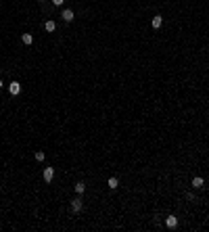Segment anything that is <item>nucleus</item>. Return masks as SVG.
<instances>
[{
    "label": "nucleus",
    "instance_id": "f257e3e1",
    "mask_svg": "<svg viewBox=\"0 0 209 232\" xmlns=\"http://www.w3.org/2000/svg\"><path fill=\"white\" fill-rule=\"evenodd\" d=\"M82 207H84V203H82V199H80V197H75L73 201H71V211H73V213H80Z\"/></svg>",
    "mask_w": 209,
    "mask_h": 232
},
{
    "label": "nucleus",
    "instance_id": "f03ea898",
    "mask_svg": "<svg viewBox=\"0 0 209 232\" xmlns=\"http://www.w3.org/2000/svg\"><path fill=\"white\" fill-rule=\"evenodd\" d=\"M8 92H11L13 96H17V94L21 92V84L19 82H11V84H8Z\"/></svg>",
    "mask_w": 209,
    "mask_h": 232
},
{
    "label": "nucleus",
    "instance_id": "7ed1b4c3",
    "mask_svg": "<svg viewBox=\"0 0 209 232\" xmlns=\"http://www.w3.org/2000/svg\"><path fill=\"white\" fill-rule=\"evenodd\" d=\"M61 17H63V21H65V23H71V21H73V17H75V15H73V11H71V8H65Z\"/></svg>",
    "mask_w": 209,
    "mask_h": 232
},
{
    "label": "nucleus",
    "instance_id": "20e7f679",
    "mask_svg": "<svg viewBox=\"0 0 209 232\" xmlns=\"http://www.w3.org/2000/svg\"><path fill=\"white\" fill-rule=\"evenodd\" d=\"M165 226L174 230L176 226H178V218H176V215H167V218H165Z\"/></svg>",
    "mask_w": 209,
    "mask_h": 232
},
{
    "label": "nucleus",
    "instance_id": "39448f33",
    "mask_svg": "<svg viewBox=\"0 0 209 232\" xmlns=\"http://www.w3.org/2000/svg\"><path fill=\"white\" fill-rule=\"evenodd\" d=\"M55 178V167H46L44 169V182H52Z\"/></svg>",
    "mask_w": 209,
    "mask_h": 232
},
{
    "label": "nucleus",
    "instance_id": "423d86ee",
    "mask_svg": "<svg viewBox=\"0 0 209 232\" xmlns=\"http://www.w3.org/2000/svg\"><path fill=\"white\" fill-rule=\"evenodd\" d=\"M151 25H153V29H159L161 25H163V17H161V15H155L153 21H151Z\"/></svg>",
    "mask_w": 209,
    "mask_h": 232
},
{
    "label": "nucleus",
    "instance_id": "0eeeda50",
    "mask_svg": "<svg viewBox=\"0 0 209 232\" xmlns=\"http://www.w3.org/2000/svg\"><path fill=\"white\" fill-rule=\"evenodd\" d=\"M203 186H205V180H203L201 176L192 178V188H203Z\"/></svg>",
    "mask_w": 209,
    "mask_h": 232
},
{
    "label": "nucleus",
    "instance_id": "6e6552de",
    "mask_svg": "<svg viewBox=\"0 0 209 232\" xmlns=\"http://www.w3.org/2000/svg\"><path fill=\"white\" fill-rule=\"evenodd\" d=\"M107 186H109L111 190H115V188L119 186V180H117L115 176H113V178H109V180H107Z\"/></svg>",
    "mask_w": 209,
    "mask_h": 232
},
{
    "label": "nucleus",
    "instance_id": "1a4fd4ad",
    "mask_svg": "<svg viewBox=\"0 0 209 232\" xmlns=\"http://www.w3.org/2000/svg\"><path fill=\"white\" fill-rule=\"evenodd\" d=\"M21 42L25 44V46H29V44L34 42V36H32V34H23V36H21Z\"/></svg>",
    "mask_w": 209,
    "mask_h": 232
},
{
    "label": "nucleus",
    "instance_id": "9d476101",
    "mask_svg": "<svg viewBox=\"0 0 209 232\" xmlns=\"http://www.w3.org/2000/svg\"><path fill=\"white\" fill-rule=\"evenodd\" d=\"M44 29H46V31H55V29H56V23H55V21H46V23H44Z\"/></svg>",
    "mask_w": 209,
    "mask_h": 232
},
{
    "label": "nucleus",
    "instance_id": "9b49d317",
    "mask_svg": "<svg viewBox=\"0 0 209 232\" xmlns=\"http://www.w3.org/2000/svg\"><path fill=\"white\" fill-rule=\"evenodd\" d=\"M84 190H86V184H84V182H75V192H77V195H82Z\"/></svg>",
    "mask_w": 209,
    "mask_h": 232
},
{
    "label": "nucleus",
    "instance_id": "f8f14e48",
    "mask_svg": "<svg viewBox=\"0 0 209 232\" xmlns=\"http://www.w3.org/2000/svg\"><path fill=\"white\" fill-rule=\"evenodd\" d=\"M34 157H36V161H44V159H46V155L42 153V151H36V155H34Z\"/></svg>",
    "mask_w": 209,
    "mask_h": 232
},
{
    "label": "nucleus",
    "instance_id": "ddd939ff",
    "mask_svg": "<svg viewBox=\"0 0 209 232\" xmlns=\"http://www.w3.org/2000/svg\"><path fill=\"white\" fill-rule=\"evenodd\" d=\"M63 2H65V0H52V4H55V7H61Z\"/></svg>",
    "mask_w": 209,
    "mask_h": 232
},
{
    "label": "nucleus",
    "instance_id": "4468645a",
    "mask_svg": "<svg viewBox=\"0 0 209 232\" xmlns=\"http://www.w3.org/2000/svg\"><path fill=\"white\" fill-rule=\"evenodd\" d=\"M38 2H46V0H38Z\"/></svg>",
    "mask_w": 209,
    "mask_h": 232
},
{
    "label": "nucleus",
    "instance_id": "2eb2a0df",
    "mask_svg": "<svg viewBox=\"0 0 209 232\" xmlns=\"http://www.w3.org/2000/svg\"><path fill=\"white\" fill-rule=\"evenodd\" d=\"M0 88H2V82H0Z\"/></svg>",
    "mask_w": 209,
    "mask_h": 232
},
{
    "label": "nucleus",
    "instance_id": "dca6fc26",
    "mask_svg": "<svg viewBox=\"0 0 209 232\" xmlns=\"http://www.w3.org/2000/svg\"><path fill=\"white\" fill-rule=\"evenodd\" d=\"M207 115H209V113H207Z\"/></svg>",
    "mask_w": 209,
    "mask_h": 232
}]
</instances>
